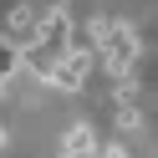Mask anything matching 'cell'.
<instances>
[{
  "label": "cell",
  "mask_w": 158,
  "mask_h": 158,
  "mask_svg": "<svg viewBox=\"0 0 158 158\" xmlns=\"http://www.w3.org/2000/svg\"><path fill=\"white\" fill-rule=\"evenodd\" d=\"M97 51H102V66H107L112 77H127L143 46H138V31H133V26L107 21V26H102V46H97Z\"/></svg>",
  "instance_id": "cell-1"
},
{
  "label": "cell",
  "mask_w": 158,
  "mask_h": 158,
  "mask_svg": "<svg viewBox=\"0 0 158 158\" xmlns=\"http://www.w3.org/2000/svg\"><path fill=\"white\" fill-rule=\"evenodd\" d=\"M87 77H92V56H87V51H61V61H56L51 82L61 87V92H82Z\"/></svg>",
  "instance_id": "cell-2"
},
{
  "label": "cell",
  "mask_w": 158,
  "mask_h": 158,
  "mask_svg": "<svg viewBox=\"0 0 158 158\" xmlns=\"http://www.w3.org/2000/svg\"><path fill=\"white\" fill-rule=\"evenodd\" d=\"M61 153H66V158H82V153H97V127H92V123H77L72 133H66Z\"/></svg>",
  "instance_id": "cell-3"
},
{
  "label": "cell",
  "mask_w": 158,
  "mask_h": 158,
  "mask_svg": "<svg viewBox=\"0 0 158 158\" xmlns=\"http://www.w3.org/2000/svg\"><path fill=\"white\" fill-rule=\"evenodd\" d=\"M36 21H41V15H36L31 5H15V10H10V21H5V36H15V41H31V36H36Z\"/></svg>",
  "instance_id": "cell-4"
},
{
  "label": "cell",
  "mask_w": 158,
  "mask_h": 158,
  "mask_svg": "<svg viewBox=\"0 0 158 158\" xmlns=\"http://www.w3.org/2000/svg\"><path fill=\"white\" fill-rule=\"evenodd\" d=\"M21 72V41L0 31V77H15Z\"/></svg>",
  "instance_id": "cell-5"
},
{
  "label": "cell",
  "mask_w": 158,
  "mask_h": 158,
  "mask_svg": "<svg viewBox=\"0 0 158 158\" xmlns=\"http://www.w3.org/2000/svg\"><path fill=\"white\" fill-rule=\"evenodd\" d=\"M138 123H143V117H138V107H127V102H123V112H117V127H123V133H133Z\"/></svg>",
  "instance_id": "cell-6"
},
{
  "label": "cell",
  "mask_w": 158,
  "mask_h": 158,
  "mask_svg": "<svg viewBox=\"0 0 158 158\" xmlns=\"http://www.w3.org/2000/svg\"><path fill=\"white\" fill-rule=\"evenodd\" d=\"M97 158H127V148H123V143H112V148H102Z\"/></svg>",
  "instance_id": "cell-7"
},
{
  "label": "cell",
  "mask_w": 158,
  "mask_h": 158,
  "mask_svg": "<svg viewBox=\"0 0 158 158\" xmlns=\"http://www.w3.org/2000/svg\"><path fill=\"white\" fill-rule=\"evenodd\" d=\"M5 143H10V138H5V127H0V148H5Z\"/></svg>",
  "instance_id": "cell-8"
},
{
  "label": "cell",
  "mask_w": 158,
  "mask_h": 158,
  "mask_svg": "<svg viewBox=\"0 0 158 158\" xmlns=\"http://www.w3.org/2000/svg\"><path fill=\"white\" fill-rule=\"evenodd\" d=\"M5 82H10V77H0V97H5Z\"/></svg>",
  "instance_id": "cell-9"
},
{
  "label": "cell",
  "mask_w": 158,
  "mask_h": 158,
  "mask_svg": "<svg viewBox=\"0 0 158 158\" xmlns=\"http://www.w3.org/2000/svg\"><path fill=\"white\" fill-rule=\"evenodd\" d=\"M46 5H66V0H46Z\"/></svg>",
  "instance_id": "cell-10"
},
{
  "label": "cell",
  "mask_w": 158,
  "mask_h": 158,
  "mask_svg": "<svg viewBox=\"0 0 158 158\" xmlns=\"http://www.w3.org/2000/svg\"><path fill=\"white\" fill-rule=\"evenodd\" d=\"M56 158H66V153H56Z\"/></svg>",
  "instance_id": "cell-11"
}]
</instances>
